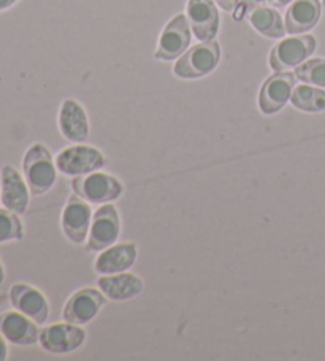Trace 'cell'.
I'll return each instance as SVG.
<instances>
[{
  "label": "cell",
  "mask_w": 325,
  "mask_h": 361,
  "mask_svg": "<svg viewBox=\"0 0 325 361\" xmlns=\"http://www.w3.org/2000/svg\"><path fill=\"white\" fill-rule=\"evenodd\" d=\"M221 61V47L216 40L202 42L179 56L173 67V73L184 80L206 77L217 67Z\"/></svg>",
  "instance_id": "obj_1"
},
{
  "label": "cell",
  "mask_w": 325,
  "mask_h": 361,
  "mask_svg": "<svg viewBox=\"0 0 325 361\" xmlns=\"http://www.w3.org/2000/svg\"><path fill=\"white\" fill-rule=\"evenodd\" d=\"M24 177L30 192L34 196H42L53 188L56 182V166L51 154L42 143H34L29 148L23 161Z\"/></svg>",
  "instance_id": "obj_2"
},
{
  "label": "cell",
  "mask_w": 325,
  "mask_h": 361,
  "mask_svg": "<svg viewBox=\"0 0 325 361\" xmlns=\"http://www.w3.org/2000/svg\"><path fill=\"white\" fill-rule=\"evenodd\" d=\"M75 195L92 204H105L122 195V183L120 180L102 172H91L72 180Z\"/></svg>",
  "instance_id": "obj_3"
},
{
  "label": "cell",
  "mask_w": 325,
  "mask_h": 361,
  "mask_svg": "<svg viewBox=\"0 0 325 361\" xmlns=\"http://www.w3.org/2000/svg\"><path fill=\"white\" fill-rule=\"evenodd\" d=\"M316 51V39L312 35H297L281 40L270 51V67L274 72H287L298 67Z\"/></svg>",
  "instance_id": "obj_4"
},
{
  "label": "cell",
  "mask_w": 325,
  "mask_h": 361,
  "mask_svg": "<svg viewBox=\"0 0 325 361\" xmlns=\"http://www.w3.org/2000/svg\"><path fill=\"white\" fill-rule=\"evenodd\" d=\"M121 233L120 214L115 205L105 204L92 214V223L87 235L86 248L91 252H102L115 244Z\"/></svg>",
  "instance_id": "obj_5"
},
{
  "label": "cell",
  "mask_w": 325,
  "mask_h": 361,
  "mask_svg": "<svg viewBox=\"0 0 325 361\" xmlns=\"http://www.w3.org/2000/svg\"><path fill=\"white\" fill-rule=\"evenodd\" d=\"M105 166V158L97 148L77 145L62 150L56 158V167L68 177L86 176Z\"/></svg>",
  "instance_id": "obj_6"
},
{
  "label": "cell",
  "mask_w": 325,
  "mask_h": 361,
  "mask_svg": "<svg viewBox=\"0 0 325 361\" xmlns=\"http://www.w3.org/2000/svg\"><path fill=\"white\" fill-rule=\"evenodd\" d=\"M191 24L186 15H178L170 20L162 30L154 58L158 61H173L183 56L191 43Z\"/></svg>",
  "instance_id": "obj_7"
},
{
  "label": "cell",
  "mask_w": 325,
  "mask_h": 361,
  "mask_svg": "<svg viewBox=\"0 0 325 361\" xmlns=\"http://www.w3.org/2000/svg\"><path fill=\"white\" fill-rule=\"evenodd\" d=\"M295 73L276 72L262 85L259 92V109L262 114L273 115L284 109L291 101L292 91L295 88Z\"/></svg>",
  "instance_id": "obj_8"
},
{
  "label": "cell",
  "mask_w": 325,
  "mask_h": 361,
  "mask_svg": "<svg viewBox=\"0 0 325 361\" xmlns=\"http://www.w3.org/2000/svg\"><path fill=\"white\" fill-rule=\"evenodd\" d=\"M84 339V329L65 322L43 328L40 331L39 342L43 350L49 353H70L83 345Z\"/></svg>",
  "instance_id": "obj_9"
},
{
  "label": "cell",
  "mask_w": 325,
  "mask_h": 361,
  "mask_svg": "<svg viewBox=\"0 0 325 361\" xmlns=\"http://www.w3.org/2000/svg\"><path fill=\"white\" fill-rule=\"evenodd\" d=\"M186 11L192 32L200 42L216 39L219 32V13L215 0H189Z\"/></svg>",
  "instance_id": "obj_10"
},
{
  "label": "cell",
  "mask_w": 325,
  "mask_h": 361,
  "mask_svg": "<svg viewBox=\"0 0 325 361\" xmlns=\"http://www.w3.org/2000/svg\"><path fill=\"white\" fill-rule=\"evenodd\" d=\"M106 296L94 288H81L70 296L64 307V320L73 325H86L105 306Z\"/></svg>",
  "instance_id": "obj_11"
},
{
  "label": "cell",
  "mask_w": 325,
  "mask_h": 361,
  "mask_svg": "<svg viewBox=\"0 0 325 361\" xmlns=\"http://www.w3.org/2000/svg\"><path fill=\"white\" fill-rule=\"evenodd\" d=\"M92 223L91 207L83 197L72 195L62 212V229L75 244H83L89 234Z\"/></svg>",
  "instance_id": "obj_12"
},
{
  "label": "cell",
  "mask_w": 325,
  "mask_h": 361,
  "mask_svg": "<svg viewBox=\"0 0 325 361\" xmlns=\"http://www.w3.org/2000/svg\"><path fill=\"white\" fill-rule=\"evenodd\" d=\"M10 301L18 312L27 315L37 325H45L49 317L46 298L26 283H15L10 288Z\"/></svg>",
  "instance_id": "obj_13"
},
{
  "label": "cell",
  "mask_w": 325,
  "mask_h": 361,
  "mask_svg": "<svg viewBox=\"0 0 325 361\" xmlns=\"http://www.w3.org/2000/svg\"><path fill=\"white\" fill-rule=\"evenodd\" d=\"M0 201L4 207L16 215L26 214L29 207V186L13 166H4L0 171Z\"/></svg>",
  "instance_id": "obj_14"
},
{
  "label": "cell",
  "mask_w": 325,
  "mask_h": 361,
  "mask_svg": "<svg viewBox=\"0 0 325 361\" xmlns=\"http://www.w3.org/2000/svg\"><path fill=\"white\" fill-rule=\"evenodd\" d=\"M0 334L16 345H34L40 338L37 323L18 310L0 315Z\"/></svg>",
  "instance_id": "obj_15"
},
{
  "label": "cell",
  "mask_w": 325,
  "mask_h": 361,
  "mask_svg": "<svg viewBox=\"0 0 325 361\" xmlns=\"http://www.w3.org/2000/svg\"><path fill=\"white\" fill-rule=\"evenodd\" d=\"M321 0H293L286 11V30L292 35L305 34L321 20Z\"/></svg>",
  "instance_id": "obj_16"
},
{
  "label": "cell",
  "mask_w": 325,
  "mask_h": 361,
  "mask_svg": "<svg viewBox=\"0 0 325 361\" xmlns=\"http://www.w3.org/2000/svg\"><path fill=\"white\" fill-rule=\"evenodd\" d=\"M59 129L67 140L81 143L89 137V121L84 109L73 99H67L59 111Z\"/></svg>",
  "instance_id": "obj_17"
},
{
  "label": "cell",
  "mask_w": 325,
  "mask_h": 361,
  "mask_svg": "<svg viewBox=\"0 0 325 361\" xmlns=\"http://www.w3.org/2000/svg\"><path fill=\"white\" fill-rule=\"evenodd\" d=\"M98 288L102 293L113 301H126L132 300L141 295L143 291V282L140 277L134 276V274H110L108 277L98 279Z\"/></svg>",
  "instance_id": "obj_18"
},
{
  "label": "cell",
  "mask_w": 325,
  "mask_h": 361,
  "mask_svg": "<svg viewBox=\"0 0 325 361\" xmlns=\"http://www.w3.org/2000/svg\"><path fill=\"white\" fill-rule=\"evenodd\" d=\"M136 259V247L135 244H120L111 245L102 250L96 259V271L102 276L110 274L126 272L134 266Z\"/></svg>",
  "instance_id": "obj_19"
},
{
  "label": "cell",
  "mask_w": 325,
  "mask_h": 361,
  "mask_svg": "<svg viewBox=\"0 0 325 361\" xmlns=\"http://www.w3.org/2000/svg\"><path fill=\"white\" fill-rule=\"evenodd\" d=\"M249 23L259 34L268 37V39H283L287 32L286 24L278 11L270 7H264V5L253 8L251 15H249Z\"/></svg>",
  "instance_id": "obj_20"
},
{
  "label": "cell",
  "mask_w": 325,
  "mask_h": 361,
  "mask_svg": "<svg viewBox=\"0 0 325 361\" xmlns=\"http://www.w3.org/2000/svg\"><path fill=\"white\" fill-rule=\"evenodd\" d=\"M291 102L298 110L317 114L325 110V91L312 85H300L293 88Z\"/></svg>",
  "instance_id": "obj_21"
},
{
  "label": "cell",
  "mask_w": 325,
  "mask_h": 361,
  "mask_svg": "<svg viewBox=\"0 0 325 361\" xmlns=\"http://www.w3.org/2000/svg\"><path fill=\"white\" fill-rule=\"evenodd\" d=\"M295 78L306 85L325 88V59L316 58L305 61L303 64L295 67Z\"/></svg>",
  "instance_id": "obj_22"
},
{
  "label": "cell",
  "mask_w": 325,
  "mask_h": 361,
  "mask_svg": "<svg viewBox=\"0 0 325 361\" xmlns=\"http://www.w3.org/2000/svg\"><path fill=\"white\" fill-rule=\"evenodd\" d=\"M24 235L20 216L8 209H0V244L11 240H21Z\"/></svg>",
  "instance_id": "obj_23"
},
{
  "label": "cell",
  "mask_w": 325,
  "mask_h": 361,
  "mask_svg": "<svg viewBox=\"0 0 325 361\" xmlns=\"http://www.w3.org/2000/svg\"><path fill=\"white\" fill-rule=\"evenodd\" d=\"M215 2L226 11H234L236 5H238V0H215Z\"/></svg>",
  "instance_id": "obj_24"
},
{
  "label": "cell",
  "mask_w": 325,
  "mask_h": 361,
  "mask_svg": "<svg viewBox=\"0 0 325 361\" xmlns=\"http://www.w3.org/2000/svg\"><path fill=\"white\" fill-rule=\"evenodd\" d=\"M7 339L4 338L2 334H0V361L7 360L8 357V347H7V342H5Z\"/></svg>",
  "instance_id": "obj_25"
},
{
  "label": "cell",
  "mask_w": 325,
  "mask_h": 361,
  "mask_svg": "<svg viewBox=\"0 0 325 361\" xmlns=\"http://www.w3.org/2000/svg\"><path fill=\"white\" fill-rule=\"evenodd\" d=\"M16 2H18V0H0V11L13 7Z\"/></svg>",
  "instance_id": "obj_26"
},
{
  "label": "cell",
  "mask_w": 325,
  "mask_h": 361,
  "mask_svg": "<svg viewBox=\"0 0 325 361\" xmlns=\"http://www.w3.org/2000/svg\"><path fill=\"white\" fill-rule=\"evenodd\" d=\"M293 0H272L274 7H286V5H291Z\"/></svg>",
  "instance_id": "obj_27"
},
{
  "label": "cell",
  "mask_w": 325,
  "mask_h": 361,
  "mask_svg": "<svg viewBox=\"0 0 325 361\" xmlns=\"http://www.w3.org/2000/svg\"><path fill=\"white\" fill-rule=\"evenodd\" d=\"M5 282V271H4V266L0 263V285Z\"/></svg>",
  "instance_id": "obj_28"
},
{
  "label": "cell",
  "mask_w": 325,
  "mask_h": 361,
  "mask_svg": "<svg viewBox=\"0 0 325 361\" xmlns=\"http://www.w3.org/2000/svg\"><path fill=\"white\" fill-rule=\"evenodd\" d=\"M248 4H264V2H272V0H246Z\"/></svg>",
  "instance_id": "obj_29"
},
{
  "label": "cell",
  "mask_w": 325,
  "mask_h": 361,
  "mask_svg": "<svg viewBox=\"0 0 325 361\" xmlns=\"http://www.w3.org/2000/svg\"><path fill=\"white\" fill-rule=\"evenodd\" d=\"M0 192H2V185H0Z\"/></svg>",
  "instance_id": "obj_30"
}]
</instances>
